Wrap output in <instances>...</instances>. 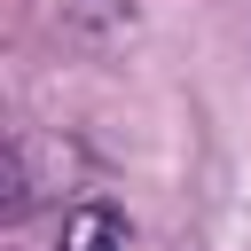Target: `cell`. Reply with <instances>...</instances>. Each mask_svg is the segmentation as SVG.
<instances>
[{
  "label": "cell",
  "instance_id": "6da1fadb",
  "mask_svg": "<svg viewBox=\"0 0 251 251\" xmlns=\"http://www.w3.org/2000/svg\"><path fill=\"white\" fill-rule=\"evenodd\" d=\"M63 251H126V220H118L110 204H86V212H71Z\"/></svg>",
  "mask_w": 251,
  "mask_h": 251
}]
</instances>
